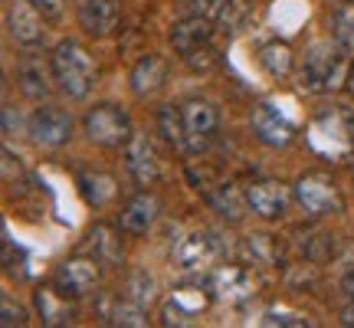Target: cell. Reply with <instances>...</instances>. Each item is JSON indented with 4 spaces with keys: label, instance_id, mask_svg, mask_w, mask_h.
Listing matches in <instances>:
<instances>
[{
    "label": "cell",
    "instance_id": "1",
    "mask_svg": "<svg viewBox=\"0 0 354 328\" xmlns=\"http://www.w3.org/2000/svg\"><path fill=\"white\" fill-rule=\"evenodd\" d=\"M53 79L59 82L69 99H86L92 86H95V63H92V53L76 43V39H63L56 50H53Z\"/></svg>",
    "mask_w": 354,
    "mask_h": 328
},
{
    "label": "cell",
    "instance_id": "2",
    "mask_svg": "<svg viewBox=\"0 0 354 328\" xmlns=\"http://www.w3.org/2000/svg\"><path fill=\"white\" fill-rule=\"evenodd\" d=\"M344 73V50L335 43H315L312 50L305 53L302 63V86L308 92H331L342 82Z\"/></svg>",
    "mask_w": 354,
    "mask_h": 328
},
{
    "label": "cell",
    "instance_id": "3",
    "mask_svg": "<svg viewBox=\"0 0 354 328\" xmlns=\"http://www.w3.org/2000/svg\"><path fill=\"white\" fill-rule=\"evenodd\" d=\"M86 135L102 148H122L128 145V138L135 135L131 131V118L122 105H112V102H102L95 109H88L86 115Z\"/></svg>",
    "mask_w": 354,
    "mask_h": 328
},
{
    "label": "cell",
    "instance_id": "4",
    "mask_svg": "<svg viewBox=\"0 0 354 328\" xmlns=\"http://www.w3.org/2000/svg\"><path fill=\"white\" fill-rule=\"evenodd\" d=\"M295 197L302 203V210L308 217H328V214H342V194L338 184L331 181V174L325 171H308L295 181Z\"/></svg>",
    "mask_w": 354,
    "mask_h": 328
},
{
    "label": "cell",
    "instance_id": "5",
    "mask_svg": "<svg viewBox=\"0 0 354 328\" xmlns=\"http://www.w3.org/2000/svg\"><path fill=\"white\" fill-rule=\"evenodd\" d=\"M180 115H184V131H187V152H203L220 128L216 105L207 99H187L180 105Z\"/></svg>",
    "mask_w": 354,
    "mask_h": 328
},
{
    "label": "cell",
    "instance_id": "6",
    "mask_svg": "<svg viewBox=\"0 0 354 328\" xmlns=\"http://www.w3.org/2000/svg\"><path fill=\"white\" fill-rule=\"evenodd\" d=\"M250 125H253V135L269 148H286L295 141V122L289 115L276 109L272 102H259L250 115Z\"/></svg>",
    "mask_w": 354,
    "mask_h": 328
},
{
    "label": "cell",
    "instance_id": "7",
    "mask_svg": "<svg viewBox=\"0 0 354 328\" xmlns=\"http://www.w3.org/2000/svg\"><path fill=\"white\" fill-rule=\"evenodd\" d=\"M102 279V263L95 256H73L56 269V289L69 295V299H82L99 286Z\"/></svg>",
    "mask_w": 354,
    "mask_h": 328
},
{
    "label": "cell",
    "instance_id": "8",
    "mask_svg": "<svg viewBox=\"0 0 354 328\" xmlns=\"http://www.w3.org/2000/svg\"><path fill=\"white\" fill-rule=\"evenodd\" d=\"M30 135L43 148H63L73 138V118L59 105H39L30 115Z\"/></svg>",
    "mask_w": 354,
    "mask_h": 328
},
{
    "label": "cell",
    "instance_id": "9",
    "mask_svg": "<svg viewBox=\"0 0 354 328\" xmlns=\"http://www.w3.org/2000/svg\"><path fill=\"white\" fill-rule=\"evenodd\" d=\"M216 259H220V243H216V237L207 233V230H194V233H187V237L174 246V266L184 269V273L210 269Z\"/></svg>",
    "mask_w": 354,
    "mask_h": 328
},
{
    "label": "cell",
    "instance_id": "10",
    "mask_svg": "<svg viewBox=\"0 0 354 328\" xmlns=\"http://www.w3.org/2000/svg\"><path fill=\"white\" fill-rule=\"evenodd\" d=\"M125 167L138 188H154L161 181V158L148 135H131L125 145Z\"/></svg>",
    "mask_w": 354,
    "mask_h": 328
},
{
    "label": "cell",
    "instance_id": "11",
    "mask_svg": "<svg viewBox=\"0 0 354 328\" xmlns=\"http://www.w3.org/2000/svg\"><path fill=\"white\" fill-rule=\"evenodd\" d=\"M322 138H328V154H342V152H351L354 145V115L348 109H331V112H322L312 122V145Z\"/></svg>",
    "mask_w": 354,
    "mask_h": 328
},
{
    "label": "cell",
    "instance_id": "12",
    "mask_svg": "<svg viewBox=\"0 0 354 328\" xmlns=\"http://www.w3.org/2000/svg\"><path fill=\"white\" fill-rule=\"evenodd\" d=\"M246 201H250V210L263 220H282L289 214L292 194L282 181H253L246 188Z\"/></svg>",
    "mask_w": 354,
    "mask_h": 328
},
{
    "label": "cell",
    "instance_id": "13",
    "mask_svg": "<svg viewBox=\"0 0 354 328\" xmlns=\"http://www.w3.org/2000/svg\"><path fill=\"white\" fill-rule=\"evenodd\" d=\"M207 305H210V295L197 286L174 289V295L161 305V322L165 325H194L207 312Z\"/></svg>",
    "mask_w": 354,
    "mask_h": 328
},
{
    "label": "cell",
    "instance_id": "14",
    "mask_svg": "<svg viewBox=\"0 0 354 328\" xmlns=\"http://www.w3.org/2000/svg\"><path fill=\"white\" fill-rule=\"evenodd\" d=\"M43 20L46 17L30 0H10V7H7V33L24 46H37L43 39Z\"/></svg>",
    "mask_w": 354,
    "mask_h": 328
},
{
    "label": "cell",
    "instance_id": "15",
    "mask_svg": "<svg viewBox=\"0 0 354 328\" xmlns=\"http://www.w3.org/2000/svg\"><path fill=\"white\" fill-rule=\"evenodd\" d=\"M210 37H214L210 17L190 13V17H184V20H177V24L171 26V46H174V53L180 56V60L190 56V53L203 50V46L210 43Z\"/></svg>",
    "mask_w": 354,
    "mask_h": 328
},
{
    "label": "cell",
    "instance_id": "16",
    "mask_svg": "<svg viewBox=\"0 0 354 328\" xmlns=\"http://www.w3.org/2000/svg\"><path fill=\"white\" fill-rule=\"evenodd\" d=\"M122 20V3L118 0H86L79 7V26L88 37H109Z\"/></svg>",
    "mask_w": 354,
    "mask_h": 328
},
{
    "label": "cell",
    "instance_id": "17",
    "mask_svg": "<svg viewBox=\"0 0 354 328\" xmlns=\"http://www.w3.org/2000/svg\"><path fill=\"white\" fill-rule=\"evenodd\" d=\"M167 82V60L165 56H158V53H145L135 69H131V92L138 95V99H151L158 95Z\"/></svg>",
    "mask_w": 354,
    "mask_h": 328
},
{
    "label": "cell",
    "instance_id": "18",
    "mask_svg": "<svg viewBox=\"0 0 354 328\" xmlns=\"http://www.w3.org/2000/svg\"><path fill=\"white\" fill-rule=\"evenodd\" d=\"M214 292L220 299H227V302H243V299H250L256 295V276L246 269V266H220L214 273Z\"/></svg>",
    "mask_w": 354,
    "mask_h": 328
},
{
    "label": "cell",
    "instance_id": "19",
    "mask_svg": "<svg viewBox=\"0 0 354 328\" xmlns=\"http://www.w3.org/2000/svg\"><path fill=\"white\" fill-rule=\"evenodd\" d=\"M161 214V201L154 197L151 190H141L138 197H131L122 210V230L131 233V237H141L154 227V220Z\"/></svg>",
    "mask_w": 354,
    "mask_h": 328
},
{
    "label": "cell",
    "instance_id": "20",
    "mask_svg": "<svg viewBox=\"0 0 354 328\" xmlns=\"http://www.w3.org/2000/svg\"><path fill=\"white\" fill-rule=\"evenodd\" d=\"M102 322H105V325L145 328L148 325V312H145V305L135 302L131 295H112V299L102 302Z\"/></svg>",
    "mask_w": 354,
    "mask_h": 328
},
{
    "label": "cell",
    "instance_id": "21",
    "mask_svg": "<svg viewBox=\"0 0 354 328\" xmlns=\"http://www.w3.org/2000/svg\"><path fill=\"white\" fill-rule=\"evenodd\" d=\"M37 309L43 325H69L76 312L69 305V295H63L59 289H39L37 292Z\"/></svg>",
    "mask_w": 354,
    "mask_h": 328
},
{
    "label": "cell",
    "instance_id": "22",
    "mask_svg": "<svg viewBox=\"0 0 354 328\" xmlns=\"http://www.w3.org/2000/svg\"><path fill=\"white\" fill-rule=\"evenodd\" d=\"M207 197H210V207H214L223 220H230V224H240L243 214H246V207H250L246 194H240L236 184H220V188H214Z\"/></svg>",
    "mask_w": 354,
    "mask_h": 328
},
{
    "label": "cell",
    "instance_id": "23",
    "mask_svg": "<svg viewBox=\"0 0 354 328\" xmlns=\"http://www.w3.org/2000/svg\"><path fill=\"white\" fill-rule=\"evenodd\" d=\"M50 69L37 56H26L24 63L17 66V82H20V89H24L30 99H43L50 92Z\"/></svg>",
    "mask_w": 354,
    "mask_h": 328
},
{
    "label": "cell",
    "instance_id": "24",
    "mask_svg": "<svg viewBox=\"0 0 354 328\" xmlns=\"http://www.w3.org/2000/svg\"><path fill=\"white\" fill-rule=\"evenodd\" d=\"M79 188H82V197H86L92 207H105V203H112L115 194H118L115 177L105 174V171H88V174H82L79 177Z\"/></svg>",
    "mask_w": 354,
    "mask_h": 328
},
{
    "label": "cell",
    "instance_id": "25",
    "mask_svg": "<svg viewBox=\"0 0 354 328\" xmlns=\"http://www.w3.org/2000/svg\"><path fill=\"white\" fill-rule=\"evenodd\" d=\"M88 250H92V256H95L102 266L122 263V240H118V233H115L112 227H105V224L88 233Z\"/></svg>",
    "mask_w": 354,
    "mask_h": 328
},
{
    "label": "cell",
    "instance_id": "26",
    "mask_svg": "<svg viewBox=\"0 0 354 328\" xmlns=\"http://www.w3.org/2000/svg\"><path fill=\"white\" fill-rule=\"evenodd\" d=\"M292 50H289V43H266L263 50H259V66H263L266 73L272 79H286L292 73Z\"/></svg>",
    "mask_w": 354,
    "mask_h": 328
},
{
    "label": "cell",
    "instance_id": "27",
    "mask_svg": "<svg viewBox=\"0 0 354 328\" xmlns=\"http://www.w3.org/2000/svg\"><path fill=\"white\" fill-rule=\"evenodd\" d=\"M158 128L171 148L177 152H187V131H184V115H180V105H165L158 112Z\"/></svg>",
    "mask_w": 354,
    "mask_h": 328
},
{
    "label": "cell",
    "instance_id": "28",
    "mask_svg": "<svg viewBox=\"0 0 354 328\" xmlns=\"http://www.w3.org/2000/svg\"><path fill=\"white\" fill-rule=\"evenodd\" d=\"M246 250H250V256H253L259 266H279L282 263V243H279L276 237H266V233L250 237V240H246Z\"/></svg>",
    "mask_w": 354,
    "mask_h": 328
},
{
    "label": "cell",
    "instance_id": "29",
    "mask_svg": "<svg viewBox=\"0 0 354 328\" xmlns=\"http://www.w3.org/2000/svg\"><path fill=\"white\" fill-rule=\"evenodd\" d=\"M331 26H335L338 46H342L344 53H354V3H348V7H342V10L335 13Z\"/></svg>",
    "mask_w": 354,
    "mask_h": 328
},
{
    "label": "cell",
    "instance_id": "30",
    "mask_svg": "<svg viewBox=\"0 0 354 328\" xmlns=\"http://www.w3.org/2000/svg\"><path fill=\"white\" fill-rule=\"evenodd\" d=\"M128 295L135 299V302L148 305L154 299V279L145 273V269H135L131 273V279H128Z\"/></svg>",
    "mask_w": 354,
    "mask_h": 328
},
{
    "label": "cell",
    "instance_id": "31",
    "mask_svg": "<svg viewBox=\"0 0 354 328\" xmlns=\"http://www.w3.org/2000/svg\"><path fill=\"white\" fill-rule=\"evenodd\" d=\"M246 13H250V3H246V0H227L216 17H220V24L227 26V33H233V30L246 20Z\"/></svg>",
    "mask_w": 354,
    "mask_h": 328
},
{
    "label": "cell",
    "instance_id": "32",
    "mask_svg": "<svg viewBox=\"0 0 354 328\" xmlns=\"http://www.w3.org/2000/svg\"><path fill=\"white\" fill-rule=\"evenodd\" d=\"M305 256H308L312 263H325V259H331V256H335V237H328V233H315V240L308 243Z\"/></svg>",
    "mask_w": 354,
    "mask_h": 328
},
{
    "label": "cell",
    "instance_id": "33",
    "mask_svg": "<svg viewBox=\"0 0 354 328\" xmlns=\"http://www.w3.org/2000/svg\"><path fill=\"white\" fill-rule=\"evenodd\" d=\"M223 3L227 0H180V7L187 13H197V17H216Z\"/></svg>",
    "mask_w": 354,
    "mask_h": 328
},
{
    "label": "cell",
    "instance_id": "34",
    "mask_svg": "<svg viewBox=\"0 0 354 328\" xmlns=\"http://www.w3.org/2000/svg\"><path fill=\"white\" fill-rule=\"evenodd\" d=\"M0 322L7 328H13V325H26V312L20 309V305H13L10 299H3L0 302Z\"/></svg>",
    "mask_w": 354,
    "mask_h": 328
},
{
    "label": "cell",
    "instance_id": "35",
    "mask_svg": "<svg viewBox=\"0 0 354 328\" xmlns=\"http://www.w3.org/2000/svg\"><path fill=\"white\" fill-rule=\"evenodd\" d=\"M33 7H37L46 20H59L63 17V10H66V0H30Z\"/></svg>",
    "mask_w": 354,
    "mask_h": 328
},
{
    "label": "cell",
    "instance_id": "36",
    "mask_svg": "<svg viewBox=\"0 0 354 328\" xmlns=\"http://www.w3.org/2000/svg\"><path fill=\"white\" fill-rule=\"evenodd\" d=\"M342 325H348V328H354V299L348 305L342 309Z\"/></svg>",
    "mask_w": 354,
    "mask_h": 328
},
{
    "label": "cell",
    "instance_id": "37",
    "mask_svg": "<svg viewBox=\"0 0 354 328\" xmlns=\"http://www.w3.org/2000/svg\"><path fill=\"white\" fill-rule=\"evenodd\" d=\"M344 292H348V299H354V273H348V276H344Z\"/></svg>",
    "mask_w": 354,
    "mask_h": 328
},
{
    "label": "cell",
    "instance_id": "38",
    "mask_svg": "<svg viewBox=\"0 0 354 328\" xmlns=\"http://www.w3.org/2000/svg\"><path fill=\"white\" fill-rule=\"evenodd\" d=\"M348 92H351V95H354V66H351V69H348Z\"/></svg>",
    "mask_w": 354,
    "mask_h": 328
},
{
    "label": "cell",
    "instance_id": "39",
    "mask_svg": "<svg viewBox=\"0 0 354 328\" xmlns=\"http://www.w3.org/2000/svg\"><path fill=\"white\" fill-rule=\"evenodd\" d=\"M342 3H354V0H342Z\"/></svg>",
    "mask_w": 354,
    "mask_h": 328
}]
</instances>
